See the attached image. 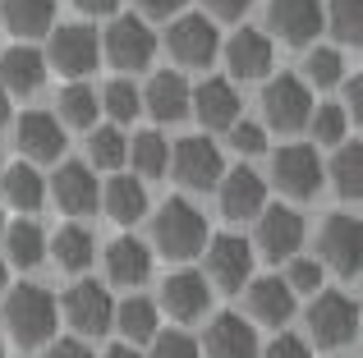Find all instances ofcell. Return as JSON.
<instances>
[{
	"mask_svg": "<svg viewBox=\"0 0 363 358\" xmlns=\"http://www.w3.org/2000/svg\"><path fill=\"white\" fill-rule=\"evenodd\" d=\"M244 299H248V317H253V322H262V326H285V322L294 317V304H299L281 276L248 280Z\"/></svg>",
	"mask_w": 363,
	"mask_h": 358,
	"instance_id": "cell-23",
	"label": "cell"
},
{
	"mask_svg": "<svg viewBox=\"0 0 363 358\" xmlns=\"http://www.w3.org/2000/svg\"><path fill=\"white\" fill-rule=\"evenodd\" d=\"M0 234H5V212H0Z\"/></svg>",
	"mask_w": 363,
	"mask_h": 358,
	"instance_id": "cell-52",
	"label": "cell"
},
{
	"mask_svg": "<svg viewBox=\"0 0 363 358\" xmlns=\"http://www.w3.org/2000/svg\"><path fill=\"white\" fill-rule=\"evenodd\" d=\"M46 253L55 258L60 271H88L97 258V239H92L88 225H60V230L46 239Z\"/></svg>",
	"mask_w": 363,
	"mask_h": 358,
	"instance_id": "cell-27",
	"label": "cell"
},
{
	"mask_svg": "<svg viewBox=\"0 0 363 358\" xmlns=\"http://www.w3.org/2000/svg\"><path fill=\"white\" fill-rule=\"evenodd\" d=\"M318 248H322V267H331L336 276H359V216H327V225H322L318 234Z\"/></svg>",
	"mask_w": 363,
	"mask_h": 358,
	"instance_id": "cell-13",
	"label": "cell"
},
{
	"mask_svg": "<svg viewBox=\"0 0 363 358\" xmlns=\"http://www.w3.org/2000/svg\"><path fill=\"white\" fill-rule=\"evenodd\" d=\"M203 248H207V285L235 294V289H244L253 280V248H248L240 234H216Z\"/></svg>",
	"mask_w": 363,
	"mask_h": 358,
	"instance_id": "cell-7",
	"label": "cell"
},
{
	"mask_svg": "<svg viewBox=\"0 0 363 358\" xmlns=\"http://www.w3.org/2000/svg\"><path fill=\"white\" fill-rule=\"evenodd\" d=\"M166 46L179 64L198 69V64H212L216 51H221V37H216V23L207 14H179L166 33Z\"/></svg>",
	"mask_w": 363,
	"mask_h": 358,
	"instance_id": "cell-8",
	"label": "cell"
},
{
	"mask_svg": "<svg viewBox=\"0 0 363 358\" xmlns=\"http://www.w3.org/2000/svg\"><path fill=\"white\" fill-rule=\"evenodd\" d=\"M51 193H55V202H60V212L88 216V212H97L101 188H97V175H92L83 161H65L60 171H55V179H51Z\"/></svg>",
	"mask_w": 363,
	"mask_h": 358,
	"instance_id": "cell-21",
	"label": "cell"
},
{
	"mask_svg": "<svg viewBox=\"0 0 363 358\" xmlns=\"http://www.w3.org/2000/svg\"><path fill=\"white\" fill-rule=\"evenodd\" d=\"M313 115V92L299 74H281V79H267L262 88V120L281 134H294L303 129Z\"/></svg>",
	"mask_w": 363,
	"mask_h": 358,
	"instance_id": "cell-4",
	"label": "cell"
},
{
	"mask_svg": "<svg viewBox=\"0 0 363 358\" xmlns=\"http://www.w3.org/2000/svg\"><path fill=\"white\" fill-rule=\"evenodd\" d=\"M0 358H5V340H0Z\"/></svg>",
	"mask_w": 363,
	"mask_h": 358,
	"instance_id": "cell-53",
	"label": "cell"
},
{
	"mask_svg": "<svg viewBox=\"0 0 363 358\" xmlns=\"http://www.w3.org/2000/svg\"><path fill=\"white\" fill-rule=\"evenodd\" d=\"M14 134H18V152H23L28 161H60L65 129H60V120H55L51 110H28V115L14 125Z\"/></svg>",
	"mask_w": 363,
	"mask_h": 358,
	"instance_id": "cell-18",
	"label": "cell"
},
{
	"mask_svg": "<svg viewBox=\"0 0 363 358\" xmlns=\"http://www.w3.org/2000/svg\"><path fill=\"white\" fill-rule=\"evenodd\" d=\"M111 313H116V299L97 285V280H79L65 294V317L79 335H106L111 331Z\"/></svg>",
	"mask_w": 363,
	"mask_h": 358,
	"instance_id": "cell-12",
	"label": "cell"
},
{
	"mask_svg": "<svg viewBox=\"0 0 363 358\" xmlns=\"http://www.w3.org/2000/svg\"><path fill=\"white\" fill-rule=\"evenodd\" d=\"M106 276L124 289H138L143 280L152 276V248L133 234H120V239L106 243Z\"/></svg>",
	"mask_w": 363,
	"mask_h": 358,
	"instance_id": "cell-25",
	"label": "cell"
},
{
	"mask_svg": "<svg viewBox=\"0 0 363 358\" xmlns=\"http://www.w3.org/2000/svg\"><path fill=\"white\" fill-rule=\"evenodd\" d=\"M124 161H133V175L138 179H157L170 171V143L157 134V129H147V134H133L129 138V152H124Z\"/></svg>",
	"mask_w": 363,
	"mask_h": 358,
	"instance_id": "cell-32",
	"label": "cell"
},
{
	"mask_svg": "<svg viewBox=\"0 0 363 358\" xmlns=\"http://www.w3.org/2000/svg\"><path fill=\"white\" fill-rule=\"evenodd\" d=\"M303 216L294 207H262L257 212V248L272 262H290L303 243Z\"/></svg>",
	"mask_w": 363,
	"mask_h": 358,
	"instance_id": "cell-11",
	"label": "cell"
},
{
	"mask_svg": "<svg viewBox=\"0 0 363 358\" xmlns=\"http://www.w3.org/2000/svg\"><path fill=\"white\" fill-rule=\"evenodd\" d=\"M101 110H106L116 125H129L133 115L143 110V97H138V88H133L129 79H116V83H106V92H101Z\"/></svg>",
	"mask_w": 363,
	"mask_h": 358,
	"instance_id": "cell-38",
	"label": "cell"
},
{
	"mask_svg": "<svg viewBox=\"0 0 363 358\" xmlns=\"http://www.w3.org/2000/svg\"><path fill=\"white\" fill-rule=\"evenodd\" d=\"M106 55H111V64L116 69H147L152 64V55H157V33H152L143 18H133V14H120L116 23L106 28Z\"/></svg>",
	"mask_w": 363,
	"mask_h": 358,
	"instance_id": "cell-9",
	"label": "cell"
},
{
	"mask_svg": "<svg viewBox=\"0 0 363 358\" xmlns=\"http://www.w3.org/2000/svg\"><path fill=\"white\" fill-rule=\"evenodd\" d=\"M133 5H138L147 18H170V14L184 9V0H133Z\"/></svg>",
	"mask_w": 363,
	"mask_h": 358,
	"instance_id": "cell-45",
	"label": "cell"
},
{
	"mask_svg": "<svg viewBox=\"0 0 363 358\" xmlns=\"http://www.w3.org/2000/svg\"><path fill=\"white\" fill-rule=\"evenodd\" d=\"M327 175H331V184H336L340 197H359L363 193V147L359 143H340Z\"/></svg>",
	"mask_w": 363,
	"mask_h": 358,
	"instance_id": "cell-34",
	"label": "cell"
},
{
	"mask_svg": "<svg viewBox=\"0 0 363 358\" xmlns=\"http://www.w3.org/2000/svg\"><path fill=\"white\" fill-rule=\"evenodd\" d=\"M276 60V46L267 33H257V28H244V33L230 37V46H225V64H230L235 79H267V69H272Z\"/></svg>",
	"mask_w": 363,
	"mask_h": 358,
	"instance_id": "cell-24",
	"label": "cell"
},
{
	"mask_svg": "<svg viewBox=\"0 0 363 358\" xmlns=\"http://www.w3.org/2000/svg\"><path fill=\"white\" fill-rule=\"evenodd\" d=\"M267 28L290 46H308L322 33V0H272Z\"/></svg>",
	"mask_w": 363,
	"mask_h": 358,
	"instance_id": "cell-15",
	"label": "cell"
},
{
	"mask_svg": "<svg viewBox=\"0 0 363 358\" xmlns=\"http://www.w3.org/2000/svg\"><path fill=\"white\" fill-rule=\"evenodd\" d=\"M97 33L83 23H60L51 33V51H46V64H55L60 74H69V79H83V74L97 69Z\"/></svg>",
	"mask_w": 363,
	"mask_h": 358,
	"instance_id": "cell-10",
	"label": "cell"
},
{
	"mask_svg": "<svg viewBox=\"0 0 363 358\" xmlns=\"http://www.w3.org/2000/svg\"><path fill=\"white\" fill-rule=\"evenodd\" d=\"M152 243L175 262L198 258L207 243V216L184 197H166L157 207V216H152Z\"/></svg>",
	"mask_w": 363,
	"mask_h": 358,
	"instance_id": "cell-1",
	"label": "cell"
},
{
	"mask_svg": "<svg viewBox=\"0 0 363 358\" xmlns=\"http://www.w3.org/2000/svg\"><path fill=\"white\" fill-rule=\"evenodd\" d=\"M74 5L83 9V14H92V18H101V14H116V5L120 0H74Z\"/></svg>",
	"mask_w": 363,
	"mask_h": 358,
	"instance_id": "cell-48",
	"label": "cell"
},
{
	"mask_svg": "<svg viewBox=\"0 0 363 358\" xmlns=\"http://www.w3.org/2000/svg\"><path fill=\"white\" fill-rule=\"evenodd\" d=\"M225 134H230V143H235V152H240V156H257V152L267 147L262 125H248V120H235Z\"/></svg>",
	"mask_w": 363,
	"mask_h": 358,
	"instance_id": "cell-42",
	"label": "cell"
},
{
	"mask_svg": "<svg viewBox=\"0 0 363 358\" xmlns=\"http://www.w3.org/2000/svg\"><path fill=\"white\" fill-rule=\"evenodd\" d=\"M322 23L336 33L340 46H359V37H363V0H331V9H322Z\"/></svg>",
	"mask_w": 363,
	"mask_h": 358,
	"instance_id": "cell-37",
	"label": "cell"
},
{
	"mask_svg": "<svg viewBox=\"0 0 363 358\" xmlns=\"http://www.w3.org/2000/svg\"><path fill=\"white\" fill-rule=\"evenodd\" d=\"M0 23L18 37H42L55 23V0H5L0 5Z\"/></svg>",
	"mask_w": 363,
	"mask_h": 358,
	"instance_id": "cell-30",
	"label": "cell"
},
{
	"mask_svg": "<svg viewBox=\"0 0 363 358\" xmlns=\"http://www.w3.org/2000/svg\"><path fill=\"white\" fill-rule=\"evenodd\" d=\"M257 358H313V345L303 340V335H290V331H281L272 345H267Z\"/></svg>",
	"mask_w": 363,
	"mask_h": 358,
	"instance_id": "cell-43",
	"label": "cell"
},
{
	"mask_svg": "<svg viewBox=\"0 0 363 358\" xmlns=\"http://www.w3.org/2000/svg\"><path fill=\"white\" fill-rule=\"evenodd\" d=\"M60 125H74V129H92L97 125V110H101V101H97V88H88V83H69V88L60 92Z\"/></svg>",
	"mask_w": 363,
	"mask_h": 358,
	"instance_id": "cell-33",
	"label": "cell"
},
{
	"mask_svg": "<svg viewBox=\"0 0 363 358\" xmlns=\"http://www.w3.org/2000/svg\"><path fill=\"white\" fill-rule=\"evenodd\" d=\"M322 161H318V152H313L308 143H290V147H281V152L272 156V179H276V188L281 193H290L294 202H308V197H318V188H322Z\"/></svg>",
	"mask_w": 363,
	"mask_h": 358,
	"instance_id": "cell-5",
	"label": "cell"
},
{
	"mask_svg": "<svg viewBox=\"0 0 363 358\" xmlns=\"http://www.w3.org/2000/svg\"><path fill=\"white\" fill-rule=\"evenodd\" d=\"M111 326L124 335V345H133V350H138L143 340H152V335H157V304H152V299H143V294H129L124 304H116Z\"/></svg>",
	"mask_w": 363,
	"mask_h": 358,
	"instance_id": "cell-29",
	"label": "cell"
},
{
	"mask_svg": "<svg viewBox=\"0 0 363 358\" xmlns=\"http://www.w3.org/2000/svg\"><path fill=\"white\" fill-rule=\"evenodd\" d=\"M189 110L203 120V129H230L240 120V92L230 79H203L189 92Z\"/></svg>",
	"mask_w": 363,
	"mask_h": 358,
	"instance_id": "cell-17",
	"label": "cell"
},
{
	"mask_svg": "<svg viewBox=\"0 0 363 358\" xmlns=\"http://www.w3.org/2000/svg\"><path fill=\"white\" fill-rule=\"evenodd\" d=\"M345 129H350V110L336 106V101H327V106H313L308 115V134L318 147H340L345 143Z\"/></svg>",
	"mask_w": 363,
	"mask_h": 358,
	"instance_id": "cell-35",
	"label": "cell"
},
{
	"mask_svg": "<svg viewBox=\"0 0 363 358\" xmlns=\"http://www.w3.org/2000/svg\"><path fill=\"white\" fill-rule=\"evenodd\" d=\"M207 9H212V18H240L253 0H203Z\"/></svg>",
	"mask_w": 363,
	"mask_h": 358,
	"instance_id": "cell-46",
	"label": "cell"
},
{
	"mask_svg": "<svg viewBox=\"0 0 363 358\" xmlns=\"http://www.w3.org/2000/svg\"><path fill=\"white\" fill-rule=\"evenodd\" d=\"M198 350L207 358H257L262 345H257V331L240 313H221V317H212V326H207V335H203Z\"/></svg>",
	"mask_w": 363,
	"mask_h": 358,
	"instance_id": "cell-16",
	"label": "cell"
},
{
	"mask_svg": "<svg viewBox=\"0 0 363 358\" xmlns=\"http://www.w3.org/2000/svg\"><path fill=\"white\" fill-rule=\"evenodd\" d=\"M303 74H308L303 83L331 88V83L345 79V60H340V51H331V46H318V51H308V60H303Z\"/></svg>",
	"mask_w": 363,
	"mask_h": 358,
	"instance_id": "cell-39",
	"label": "cell"
},
{
	"mask_svg": "<svg viewBox=\"0 0 363 358\" xmlns=\"http://www.w3.org/2000/svg\"><path fill=\"white\" fill-rule=\"evenodd\" d=\"M46 83V55L37 46H9L0 55V92L9 97H33Z\"/></svg>",
	"mask_w": 363,
	"mask_h": 358,
	"instance_id": "cell-20",
	"label": "cell"
},
{
	"mask_svg": "<svg viewBox=\"0 0 363 358\" xmlns=\"http://www.w3.org/2000/svg\"><path fill=\"white\" fill-rule=\"evenodd\" d=\"M147 358H203V350H198V340L194 335H184V331H166V335H152V354Z\"/></svg>",
	"mask_w": 363,
	"mask_h": 358,
	"instance_id": "cell-41",
	"label": "cell"
},
{
	"mask_svg": "<svg viewBox=\"0 0 363 358\" xmlns=\"http://www.w3.org/2000/svg\"><path fill=\"white\" fill-rule=\"evenodd\" d=\"M216 202H221V216L248 221V216H257L267 207V179L257 171H248V166H235V171H225L216 179Z\"/></svg>",
	"mask_w": 363,
	"mask_h": 358,
	"instance_id": "cell-14",
	"label": "cell"
},
{
	"mask_svg": "<svg viewBox=\"0 0 363 358\" xmlns=\"http://www.w3.org/2000/svg\"><path fill=\"white\" fill-rule=\"evenodd\" d=\"M42 358H97V354H92L83 340H55V345H46Z\"/></svg>",
	"mask_w": 363,
	"mask_h": 358,
	"instance_id": "cell-44",
	"label": "cell"
},
{
	"mask_svg": "<svg viewBox=\"0 0 363 358\" xmlns=\"http://www.w3.org/2000/svg\"><path fill=\"white\" fill-rule=\"evenodd\" d=\"M285 285H290V294L299 299V294H318L322 289V262H313V258H290V271H285Z\"/></svg>",
	"mask_w": 363,
	"mask_h": 358,
	"instance_id": "cell-40",
	"label": "cell"
},
{
	"mask_svg": "<svg viewBox=\"0 0 363 358\" xmlns=\"http://www.w3.org/2000/svg\"><path fill=\"white\" fill-rule=\"evenodd\" d=\"M345 83V110H354V120H359V106H363V83H359V74L354 79H340Z\"/></svg>",
	"mask_w": 363,
	"mask_h": 358,
	"instance_id": "cell-47",
	"label": "cell"
},
{
	"mask_svg": "<svg viewBox=\"0 0 363 358\" xmlns=\"http://www.w3.org/2000/svg\"><path fill=\"white\" fill-rule=\"evenodd\" d=\"M166 166H175V179H179L184 188H194V193H203V188H216V179L225 175L221 147H216L212 138H179Z\"/></svg>",
	"mask_w": 363,
	"mask_h": 358,
	"instance_id": "cell-6",
	"label": "cell"
},
{
	"mask_svg": "<svg viewBox=\"0 0 363 358\" xmlns=\"http://www.w3.org/2000/svg\"><path fill=\"white\" fill-rule=\"evenodd\" d=\"M101 207H106V216L116 225H133L143 212H147V188H143V179H133V175H116V179H106V188H101Z\"/></svg>",
	"mask_w": 363,
	"mask_h": 358,
	"instance_id": "cell-28",
	"label": "cell"
},
{
	"mask_svg": "<svg viewBox=\"0 0 363 358\" xmlns=\"http://www.w3.org/2000/svg\"><path fill=\"white\" fill-rule=\"evenodd\" d=\"M308 335L322 350H340L359 335V304L340 289H322L308 304Z\"/></svg>",
	"mask_w": 363,
	"mask_h": 358,
	"instance_id": "cell-3",
	"label": "cell"
},
{
	"mask_svg": "<svg viewBox=\"0 0 363 358\" xmlns=\"http://www.w3.org/2000/svg\"><path fill=\"white\" fill-rule=\"evenodd\" d=\"M101 358H143V354L133 350V345H111V350L101 354Z\"/></svg>",
	"mask_w": 363,
	"mask_h": 358,
	"instance_id": "cell-49",
	"label": "cell"
},
{
	"mask_svg": "<svg viewBox=\"0 0 363 358\" xmlns=\"http://www.w3.org/2000/svg\"><path fill=\"white\" fill-rule=\"evenodd\" d=\"M207 304H212V289H207V276H198V271H175L161 285V308L175 322H198L207 313Z\"/></svg>",
	"mask_w": 363,
	"mask_h": 358,
	"instance_id": "cell-19",
	"label": "cell"
},
{
	"mask_svg": "<svg viewBox=\"0 0 363 358\" xmlns=\"http://www.w3.org/2000/svg\"><path fill=\"white\" fill-rule=\"evenodd\" d=\"M189 79L184 74H152V83L138 92L143 97V110H152L157 125H179L189 115Z\"/></svg>",
	"mask_w": 363,
	"mask_h": 358,
	"instance_id": "cell-22",
	"label": "cell"
},
{
	"mask_svg": "<svg viewBox=\"0 0 363 358\" xmlns=\"http://www.w3.org/2000/svg\"><path fill=\"white\" fill-rule=\"evenodd\" d=\"M55 322H60V304H55L51 289L23 285V289H14V294H9L5 326H9V335H14V345H23V350L46 345L55 335Z\"/></svg>",
	"mask_w": 363,
	"mask_h": 358,
	"instance_id": "cell-2",
	"label": "cell"
},
{
	"mask_svg": "<svg viewBox=\"0 0 363 358\" xmlns=\"http://www.w3.org/2000/svg\"><path fill=\"white\" fill-rule=\"evenodd\" d=\"M0 171H5V156H0Z\"/></svg>",
	"mask_w": 363,
	"mask_h": 358,
	"instance_id": "cell-54",
	"label": "cell"
},
{
	"mask_svg": "<svg viewBox=\"0 0 363 358\" xmlns=\"http://www.w3.org/2000/svg\"><path fill=\"white\" fill-rule=\"evenodd\" d=\"M5 253H9V262H14V267H23V271L42 267V258H46V234H42V225H37V221L5 225Z\"/></svg>",
	"mask_w": 363,
	"mask_h": 358,
	"instance_id": "cell-31",
	"label": "cell"
},
{
	"mask_svg": "<svg viewBox=\"0 0 363 358\" xmlns=\"http://www.w3.org/2000/svg\"><path fill=\"white\" fill-rule=\"evenodd\" d=\"M0 125H9V92H0Z\"/></svg>",
	"mask_w": 363,
	"mask_h": 358,
	"instance_id": "cell-50",
	"label": "cell"
},
{
	"mask_svg": "<svg viewBox=\"0 0 363 358\" xmlns=\"http://www.w3.org/2000/svg\"><path fill=\"white\" fill-rule=\"evenodd\" d=\"M5 285H9V262L0 258V289H5Z\"/></svg>",
	"mask_w": 363,
	"mask_h": 358,
	"instance_id": "cell-51",
	"label": "cell"
},
{
	"mask_svg": "<svg viewBox=\"0 0 363 358\" xmlns=\"http://www.w3.org/2000/svg\"><path fill=\"white\" fill-rule=\"evenodd\" d=\"M124 152H129V138H124L116 125L92 129V134H88V161L97 166V171H120Z\"/></svg>",
	"mask_w": 363,
	"mask_h": 358,
	"instance_id": "cell-36",
	"label": "cell"
},
{
	"mask_svg": "<svg viewBox=\"0 0 363 358\" xmlns=\"http://www.w3.org/2000/svg\"><path fill=\"white\" fill-rule=\"evenodd\" d=\"M0 193H5V202L14 207V212L33 216L37 207L46 202V179L33 161H18V166H5V171H0Z\"/></svg>",
	"mask_w": 363,
	"mask_h": 358,
	"instance_id": "cell-26",
	"label": "cell"
}]
</instances>
